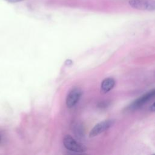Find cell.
Here are the masks:
<instances>
[{
  "mask_svg": "<svg viewBox=\"0 0 155 155\" xmlns=\"http://www.w3.org/2000/svg\"><path fill=\"white\" fill-rule=\"evenodd\" d=\"M63 143L64 147L71 151L82 153L86 151V147L83 144L76 141L70 135H66L64 137Z\"/></svg>",
  "mask_w": 155,
  "mask_h": 155,
  "instance_id": "6da1fadb",
  "label": "cell"
},
{
  "mask_svg": "<svg viewBox=\"0 0 155 155\" xmlns=\"http://www.w3.org/2000/svg\"><path fill=\"white\" fill-rule=\"evenodd\" d=\"M129 4L134 8L141 10H155V0H130Z\"/></svg>",
  "mask_w": 155,
  "mask_h": 155,
  "instance_id": "7a4b0ae2",
  "label": "cell"
},
{
  "mask_svg": "<svg viewBox=\"0 0 155 155\" xmlns=\"http://www.w3.org/2000/svg\"><path fill=\"white\" fill-rule=\"evenodd\" d=\"M114 124V120L113 119H108L98 123L91 129L89 134L90 137H93L100 134L112 127Z\"/></svg>",
  "mask_w": 155,
  "mask_h": 155,
  "instance_id": "3957f363",
  "label": "cell"
},
{
  "mask_svg": "<svg viewBox=\"0 0 155 155\" xmlns=\"http://www.w3.org/2000/svg\"><path fill=\"white\" fill-rule=\"evenodd\" d=\"M154 97H155V89L147 92V93L144 94L143 95H142V96L137 99L129 106L128 108L130 110L137 109Z\"/></svg>",
  "mask_w": 155,
  "mask_h": 155,
  "instance_id": "277c9868",
  "label": "cell"
},
{
  "mask_svg": "<svg viewBox=\"0 0 155 155\" xmlns=\"http://www.w3.org/2000/svg\"><path fill=\"white\" fill-rule=\"evenodd\" d=\"M82 94L81 90L78 88H74L70 90L66 98V105L68 107L71 108L79 101Z\"/></svg>",
  "mask_w": 155,
  "mask_h": 155,
  "instance_id": "5b68a950",
  "label": "cell"
},
{
  "mask_svg": "<svg viewBox=\"0 0 155 155\" xmlns=\"http://www.w3.org/2000/svg\"><path fill=\"white\" fill-rule=\"evenodd\" d=\"M115 85V81L113 78H108L103 80L101 83V91L102 93H106L110 91Z\"/></svg>",
  "mask_w": 155,
  "mask_h": 155,
  "instance_id": "8992f818",
  "label": "cell"
},
{
  "mask_svg": "<svg viewBox=\"0 0 155 155\" xmlns=\"http://www.w3.org/2000/svg\"><path fill=\"white\" fill-rule=\"evenodd\" d=\"M82 128L81 127V125H76V126H74V134H76L78 137H81L82 136Z\"/></svg>",
  "mask_w": 155,
  "mask_h": 155,
  "instance_id": "52a82bcc",
  "label": "cell"
},
{
  "mask_svg": "<svg viewBox=\"0 0 155 155\" xmlns=\"http://www.w3.org/2000/svg\"><path fill=\"white\" fill-rule=\"evenodd\" d=\"M150 111H153V112H155V102L151 105L150 107Z\"/></svg>",
  "mask_w": 155,
  "mask_h": 155,
  "instance_id": "ba28073f",
  "label": "cell"
},
{
  "mask_svg": "<svg viewBox=\"0 0 155 155\" xmlns=\"http://www.w3.org/2000/svg\"><path fill=\"white\" fill-rule=\"evenodd\" d=\"M7 1L10 2V3H15V2H21L24 0H6Z\"/></svg>",
  "mask_w": 155,
  "mask_h": 155,
  "instance_id": "9c48e42d",
  "label": "cell"
},
{
  "mask_svg": "<svg viewBox=\"0 0 155 155\" xmlns=\"http://www.w3.org/2000/svg\"><path fill=\"white\" fill-rule=\"evenodd\" d=\"M0 139H1V137H0Z\"/></svg>",
  "mask_w": 155,
  "mask_h": 155,
  "instance_id": "30bf717a",
  "label": "cell"
}]
</instances>
